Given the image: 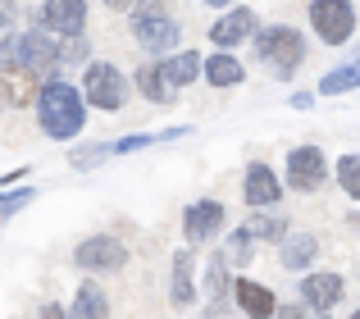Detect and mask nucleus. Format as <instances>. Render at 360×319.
<instances>
[{
	"label": "nucleus",
	"mask_w": 360,
	"mask_h": 319,
	"mask_svg": "<svg viewBox=\"0 0 360 319\" xmlns=\"http://www.w3.org/2000/svg\"><path fill=\"white\" fill-rule=\"evenodd\" d=\"M32 110H37V124H41V133L51 137V142H73V137H82V128H87L82 87H73V82H64V78L41 82Z\"/></svg>",
	"instance_id": "nucleus-1"
},
{
	"label": "nucleus",
	"mask_w": 360,
	"mask_h": 319,
	"mask_svg": "<svg viewBox=\"0 0 360 319\" xmlns=\"http://www.w3.org/2000/svg\"><path fill=\"white\" fill-rule=\"evenodd\" d=\"M251 46H255V60H260L274 78H292V73L306 64V37H301L297 27H288V23L260 27V32L251 37Z\"/></svg>",
	"instance_id": "nucleus-2"
},
{
	"label": "nucleus",
	"mask_w": 360,
	"mask_h": 319,
	"mask_svg": "<svg viewBox=\"0 0 360 319\" xmlns=\"http://www.w3.org/2000/svg\"><path fill=\"white\" fill-rule=\"evenodd\" d=\"M132 96V78L119 69V64L110 60H91L87 73H82V100H87V110H105V115H115V110L128 105Z\"/></svg>",
	"instance_id": "nucleus-3"
},
{
	"label": "nucleus",
	"mask_w": 360,
	"mask_h": 319,
	"mask_svg": "<svg viewBox=\"0 0 360 319\" xmlns=\"http://www.w3.org/2000/svg\"><path fill=\"white\" fill-rule=\"evenodd\" d=\"M73 265L87 269V274H115V269L128 265V242L115 237V233H91L73 247Z\"/></svg>",
	"instance_id": "nucleus-4"
},
{
	"label": "nucleus",
	"mask_w": 360,
	"mask_h": 319,
	"mask_svg": "<svg viewBox=\"0 0 360 319\" xmlns=\"http://www.w3.org/2000/svg\"><path fill=\"white\" fill-rule=\"evenodd\" d=\"M32 18H37V32L69 41V37L87 32V0H41V9Z\"/></svg>",
	"instance_id": "nucleus-5"
},
{
	"label": "nucleus",
	"mask_w": 360,
	"mask_h": 319,
	"mask_svg": "<svg viewBox=\"0 0 360 319\" xmlns=\"http://www.w3.org/2000/svg\"><path fill=\"white\" fill-rule=\"evenodd\" d=\"M306 14H310V27H315L319 41H328V46L352 41V32H356V9H352V0H310Z\"/></svg>",
	"instance_id": "nucleus-6"
},
{
	"label": "nucleus",
	"mask_w": 360,
	"mask_h": 319,
	"mask_svg": "<svg viewBox=\"0 0 360 319\" xmlns=\"http://www.w3.org/2000/svg\"><path fill=\"white\" fill-rule=\"evenodd\" d=\"M132 23V37H137V46L141 51H150V55H174L178 51V18H174V9H160V14H141V18H128Z\"/></svg>",
	"instance_id": "nucleus-7"
},
{
	"label": "nucleus",
	"mask_w": 360,
	"mask_h": 319,
	"mask_svg": "<svg viewBox=\"0 0 360 319\" xmlns=\"http://www.w3.org/2000/svg\"><path fill=\"white\" fill-rule=\"evenodd\" d=\"M255 32H260V14H255V9H246V5H233L229 14H219L210 23V41L219 46V51H229V55H233V46L251 41Z\"/></svg>",
	"instance_id": "nucleus-8"
},
{
	"label": "nucleus",
	"mask_w": 360,
	"mask_h": 319,
	"mask_svg": "<svg viewBox=\"0 0 360 319\" xmlns=\"http://www.w3.org/2000/svg\"><path fill=\"white\" fill-rule=\"evenodd\" d=\"M55 69H60V41L46 32H23V73L32 82H51Z\"/></svg>",
	"instance_id": "nucleus-9"
},
{
	"label": "nucleus",
	"mask_w": 360,
	"mask_h": 319,
	"mask_svg": "<svg viewBox=\"0 0 360 319\" xmlns=\"http://www.w3.org/2000/svg\"><path fill=\"white\" fill-rule=\"evenodd\" d=\"M347 283L342 274H333V269H315V274H301V301H306L310 315H328L338 301H342Z\"/></svg>",
	"instance_id": "nucleus-10"
},
{
	"label": "nucleus",
	"mask_w": 360,
	"mask_h": 319,
	"mask_svg": "<svg viewBox=\"0 0 360 319\" xmlns=\"http://www.w3.org/2000/svg\"><path fill=\"white\" fill-rule=\"evenodd\" d=\"M324 178H328V155L319 151V146H297V151H288V187L315 192V187H324Z\"/></svg>",
	"instance_id": "nucleus-11"
},
{
	"label": "nucleus",
	"mask_w": 360,
	"mask_h": 319,
	"mask_svg": "<svg viewBox=\"0 0 360 319\" xmlns=\"http://www.w3.org/2000/svg\"><path fill=\"white\" fill-rule=\"evenodd\" d=\"M224 223H229V210H224L219 201H210V196H205V201H192L183 210V233H187V242H210V237H219L224 233Z\"/></svg>",
	"instance_id": "nucleus-12"
},
{
	"label": "nucleus",
	"mask_w": 360,
	"mask_h": 319,
	"mask_svg": "<svg viewBox=\"0 0 360 319\" xmlns=\"http://www.w3.org/2000/svg\"><path fill=\"white\" fill-rule=\"evenodd\" d=\"M278 196H283L278 174H274L269 164H260V160H251L246 174H242V201L251 205V210H269V205H278Z\"/></svg>",
	"instance_id": "nucleus-13"
},
{
	"label": "nucleus",
	"mask_w": 360,
	"mask_h": 319,
	"mask_svg": "<svg viewBox=\"0 0 360 319\" xmlns=\"http://www.w3.org/2000/svg\"><path fill=\"white\" fill-rule=\"evenodd\" d=\"M233 301H238V311L246 319H269L278 311V297L264 283H255V278H233Z\"/></svg>",
	"instance_id": "nucleus-14"
},
{
	"label": "nucleus",
	"mask_w": 360,
	"mask_h": 319,
	"mask_svg": "<svg viewBox=\"0 0 360 319\" xmlns=\"http://www.w3.org/2000/svg\"><path fill=\"white\" fill-rule=\"evenodd\" d=\"M160 64V78H165V87L178 96V87H192L196 78H201V55L196 51H174V55H165V60H155Z\"/></svg>",
	"instance_id": "nucleus-15"
},
{
	"label": "nucleus",
	"mask_w": 360,
	"mask_h": 319,
	"mask_svg": "<svg viewBox=\"0 0 360 319\" xmlns=\"http://www.w3.org/2000/svg\"><path fill=\"white\" fill-rule=\"evenodd\" d=\"M196 260H192V251H174V274H169V301L178 306V311H187V306L196 301Z\"/></svg>",
	"instance_id": "nucleus-16"
},
{
	"label": "nucleus",
	"mask_w": 360,
	"mask_h": 319,
	"mask_svg": "<svg viewBox=\"0 0 360 319\" xmlns=\"http://www.w3.org/2000/svg\"><path fill=\"white\" fill-rule=\"evenodd\" d=\"M69 319H110V292L96 283V278H82L78 292H73Z\"/></svg>",
	"instance_id": "nucleus-17"
},
{
	"label": "nucleus",
	"mask_w": 360,
	"mask_h": 319,
	"mask_svg": "<svg viewBox=\"0 0 360 319\" xmlns=\"http://www.w3.org/2000/svg\"><path fill=\"white\" fill-rule=\"evenodd\" d=\"M201 73H205L210 87H242V78H246L242 60H238V55H229V51H214L210 60L201 64Z\"/></svg>",
	"instance_id": "nucleus-18"
},
{
	"label": "nucleus",
	"mask_w": 360,
	"mask_h": 319,
	"mask_svg": "<svg viewBox=\"0 0 360 319\" xmlns=\"http://www.w3.org/2000/svg\"><path fill=\"white\" fill-rule=\"evenodd\" d=\"M132 91H137V96H146L150 105H174V100H178L174 91L165 87V78H160V64H155V60H146L137 73H132Z\"/></svg>",
	"instance_id": "nucleus-19"
},
{
	"label": "nucleus",
	"mask_w": 360,
	"mask_h": 319,
	"mask_svg": "<svg viewBox=\"0 0 360 319\" xmlns=\"http://www.w3.org/2000/svg\"><path fill=\"white\" fill-rule=\"evenodd\" d=\"M315 251H319V242H315V233H288L283 237V247H278V256H283V269H310V260H315Z\"/></svg>",
	"instance_id": "nucleus-20"
},
{
	"label": "nucleus",
	"mask_w": 360,
	"mask_h": 319,
	"mask_svg": "<svg viewBox=\"0 0 360 319\" xmlns=\"http://www.w3.org/2000/svg\"><path fill=\"white\" fill-rule=\"evenodd\" d=\"M356 87H360V55L319 78V91H324V96H347V91H356Z\"/></svg>",
	"instance_id": "nucleus-21"
},
{
	"label": "nucleus",
	"mask_w": 360,
	"mask_h": 319,
	"mask_svg": "<svg viewBox=\"0 0 360 319\" xmlns=\"http://www.w3.org/2000/svg\"><path fill=\"white\" fill-rule=\"evenodd\" d=\"M229 292H233V265L224 260V251H214L210 265H205V297H210V301H224Z\"/></svg>",
	"instance_id": "nucleus-22"
},
{
	"label": "nucleus",
	"mask_w": 360,
	"mask_h": 319,
	"mask_svg": "<svg viewBox=\"0 0 360 319\" xmlns=\"http://www.w3.org/2000/svg\"><path fill=\"white\" fill-rule=\"evenodd\" d=\"M246 233H251L255 242H278V247H283V237H288V219H283V214H269V210H255L251 223H246Z\"/></svg>",
	"instance_id": "nucleus-23"
},
{
	"label": "nucleus",
	"mask_w": 360,
	"mask_h": 319,
	"mask_svg": "<svg viewBox=\"0 0 360 319\" xmlns=\"http://www.w3.org/2000/svg\"><path fill=\"white\" fill-rule=\"evenodd\" d=\"M187 137V128H165V133H132V137H119L115 142V155H132V151H146V146H160V142H178Z\"/></svg>",
	"instance_id": "nucleus-24"
},
{
	"label": "nucleus",
	"mask_w": 360,
	"mask_h": 319,
	"mask_svg": "<svg viewBox=\"0 0 360 319\" xmlns=\"http://www.w3.org/2000/svg\"><path fill=\"white\" fill-rule=\"evenodd\" d=\"M23 73V32H5L0 37V78Z\"/></svg>",
	"instance_id": "nucleus-25"
},
{
	"label": "nucleus",
	"mask_w": 360,
	"mask_h": 319,
	"mask_svg": "<svg viewBox=\"0 0 360 319\" xmlns=\"http://www.w3.org/2000/svg\"><path fill=\"white\" fill-rule=\"evenodd\" d=\"M115 155V142H96V146H73L69 151V164L73 169H96L101 160H110Z\"/></svg>",
	"instance_id": "nucleus-26"
},
{
	"label": "nucleus",
	"mask_w": 360,
	"mask_h": 319,
	"mask_svg": "<svg viewBox=\"0 0 360 319\" xmlns=\"http://www.w3.org/2000/svg\"><path fill=\"white\" fill-rule=\"evenodd\" d=\"M333 174H338V187H342L352 201H360V155H342Z\"/></svg>",
	"instance_id": "nucleus-27"
},
{
	"label": "nucleus",
	"mask_w": 360,
	"mask_h": 319,
	"mask_svg": "<svg viewBox=\"0 0 360 319\" xmlns=\"http://www.w3.org/2000/svg\"><path fill=\"white\" fill-rule=\"evenodd\" d=\"M73 64H91V41H87V37H69V41H60V69H73Z\"/></svg>",
	"instance_id": "nucleus-28"
},
{
	"label": "nucleus",
	"mask_w": 360,
	"mask_h": 319,
	"mask_svg": "<svg viewBox=\"0 0 360 319\" xmlns=\"http://www.w3.org/2000/svg\"><path fill=\"white\" fill-rule=\"evenodd\" d=\"M251 251H255V237L246 228L229 233V247H224V260H229V265H246V260H251Z\"/></svg>",
	"instance_id": "nucleus-29"
},
{
	"label": "nucleus",
	"mask_w": 360,
	"mask_h": 319,
	"mask_svg": "<svg viewBox=\"0 0 360 319\" xmlns=\"http://www.w3.org/2000/svg\"><path fill=\"white\" fill-rule=\"evenodd\" d=\"M0 87H5V96H9V105H23L27 96L37 100V91H27V87H37L27 73H9V78H0Z\"/></svg>",
	"instance_id": "nucleus-30"
},
{
	"label": "nucleus",
	"mask_w": 360,
	"mask_h": 319,
	"mask_svg": "<svg viewBox=\"0 0 360 319\" xmlns=\"http://www.w3.org/2000/svg\"><path fill=\"white\" fill-rule=\"evenodd\" d=\"M32 196H37V187H14V192H5V201H0V228H5V223L14 219L18 210H23Z\"/></svg>",
	"instance_id": "nucleus-31"
},
{
	"label": "nucleus",
	"mask_w": 360,
	"mask_h": 319,
	"mask_svg": "<svg viewBox=\"0 0 360 319\" xmlns=\"http://www.w3.org/2000/svg\"><path fill=\"white\" fill-rule=\"evenodd\" d=\"M205 319H238V306H229V301H210V306H205Z\"/></svg>",
	"instance_id": "nucleus-32"
},
{
	"label": "nucleus",
	"mask_w": 360,
	"mask_h": 319,
	"mask_svg": "<svg viewBox=\"0 0 360 319\" xmlns=\"http://www.w3.org/2000/svg\"><path fill=\"white\" fill-rule=\"evenodd\" d=\"M274 315H278V319H310V311H306V306H278Z\"/></svg>",
	"instance_id": "nucleus-33"
},
{
	"label": "nucleus",
	"mask_w": 360,
	"mask_h": 319,
	"mask_svg": "<svg viewBox=\"0 0 360 319\" xmlns=\"http://www.w3.org/2000/svg\"><path fill=\"white\" fill-rule=\"evenodd\" d=\"M37 319H69V311H64V306H55V301H46V306H41V315H37Z\"/></svg>",
	"instance_id": "nucleus-34"
},
{
	"label": "nucleus",
	"mask_w": 360,
	"mask_h": 319,
	"mask_svg": "<svg viewBox=\"0 0 360 319\" xmlns=\"http://www.w3.org/2000/svg\"><path fill=\"white\" fill-rule=\"evenodd\" d=\"M315 105V96H310V91H297V96H292V110H310Z\"/></svg>",
	"instance_id": "nucleus-35"
},
{
	"label": "nucleus",
	"mask_w": 360,
	"mask_h": 319,
	"mask_svg": "<svg viewBox=\"0 0 360 319\" xmlns=\"http://www.w3.org/2000/svg\"><path fill=\"white\" fill-rule=\"evenodd\" d=\"M201 5H210V9H229L233 0H201Z\"/></svg>",
	"instance_id": "nucleus-36"
},
{
	"label": "nucleus",
	"mask_w": 360,
	"mask_h": 319,
	"mask_svg": "<svg viewBox=\"0 0 360 319\" xmlns=\"http://www.w3.org/2000/svg\"><path fill=\"white\" fill-rule=\"evenodd\" d=\"M101 5H110V9H123V5H128L132 9V0H101Z\"/></svg>",
	"instance_id": "nucleus-37"
},
{
	"label": "nucleus",
	"mask_w": 360,
	"mask_h": 319,
	"mask_svg": "<svg viewBox=\"0 0 360 319\" xmlns=\"http://www.w3.org/2000/svg\"><path fill=\"white\" fill-rule=\"evenodd\" d=\"M9 32V14H5V9H0V37H5Z\"/></svg>",
	"instance_id": "nucleus-38"
},
{
	"label": "nucleus",
	"mask_w": 360,
	"mask_h": 319,
	"mask_svg": "<svg viewBox=\"0 0 360 319\" xmlns=\"http://www.w3.org/2000/svg\"><path fill=\"white\" fill-rule=\"evenodd\" d=\"M310 319H328V315H310Z\"/></svg>",
	"instance_id": "nucleus-39"
},
{
	"label": "nucleus",
	"mask_w": 360,
	"mask_h": 319,
	"mask_svg": "<svg viewBox=\"0 0 360 319\" xmlns=\"http://www.w3.org/2000/svg\"><path fill=\"white\" fill-rule=\"evenodd\" d=\"M352 319H360V311H352Z\"/></svg>",
	"instance_id": "nucleus-40"
}]
</instances>
